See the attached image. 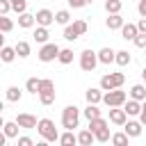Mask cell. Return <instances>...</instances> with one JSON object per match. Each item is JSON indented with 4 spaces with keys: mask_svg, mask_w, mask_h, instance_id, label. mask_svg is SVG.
<instances>
[{
    "mask_svg": "<svg viewBox=\"0 0 146 146\" xmlns=\"http://www.w3.org/2000/svg\"><path fill=\"white\" fill-rule=\"evenodd\" d=\"M89 130L94 132V139H96V141H100V144L110 141V125H107V121H105L103 116L89 119Z\"/></svg>",
    "mask_w": 146,
    "mask_h": 146,
    "instance_id": "obj_1",
    "label": "cell"
},
{
    "mask_svg": "<svg viewBox=\"0 0 146 146\" xmlns=\"http://www.w3.org/2000/svg\"><path fill=\"white\" fill-rule=\"evenodd\" d=\"M41 105H52L55 103V82L50 78H41L39 80V91H36Z\"/></svg>",
    "mask_w": 146,
    "mask_h": 146,
    "instance_id": "obj_2",
    "label": "cell"
},
{
    "mask_svg": "<svg viewBox=\"0 0 146 146\" xmlns=\"http://www.w3.org/2000/svg\"><path fill=\"white\" fill-rule=\"evenodd\" d=\"M36 132H39L41 139H46V141H57V139H59V132H57V128H55V123H52L50 119H39V121H36Z\"/></svg>",
    "mask_w": 146,
    "mask_h": 146,
    "instance_id": "obj_3",
    "label": "cell"
},
{
    "mask_svg": "<svg viewBox=\"0 0 146 146\" xmlns=\"http://www.w3.org/2000/svg\"><path fill=\"white\" fill-rule=\"evenodd\" d=\"M125 100H128V94H125V91H121V87H116V89H110V91H105L100 103H105L107 107H121Z\"/></svg>",
    "mask_w": 146,
    "mask_h": 146,
    "instance_id": "obj_4",
    "label": "cell"
},
{
    "mask_svg": "<svg viewBox=\"0 0 146 146\" xmlns=\"http://www.w3.org/2000/svg\"><path fill=\"white\" fill-rule=\"evenodd\" d=\"M87 21H73V23H68V25H64V39L66 41H75V39H80L84 32H87Z\"/></svg>",
    "mask_w": 146,
    "mask_h": 146,
    "instance_id": "obj_5",
    "label": "cell"
},
{
    "mask_svg": "<svg viewBox=\"0 0 146 146\" xmlns=\"http://www.w3.org/2000/svg\"><path fill=\"white\" fill-rule=\"evenodd\" d=\"M78 121H80V110L75 105H66L62 110V125L66 130H73V128H78Z\"/></svg>",
    "mask_w": 146,
    "mask_h": 146,
    "instance_id": "obj_6",
    "label": "cell"
},
{
    "mask_svg": "<svg viewBox=\"0 0 146 146\" xmlns=\"http://www.w3.org/2000/svg\"><path fill=\"white\" fill-rule=\"evenodd\" d=\"M96 66H98V55H96L91 48L82 50V52H80V68H82L84 73H91Z\"/></svg>",
    "mask_w": 146,
    "mask_h": 146,
    "instance_id": "obj_7",
    "label": "cell"
},
{
    "mask_svg": "<svg viewBox=\"0 0 146 146\" xmlns=\"http://www.w3.org/2000/svg\"><path fill=\"white\" fill-rule=\"evenodd\" d=\"M125 82V75L123 73H105L100 78V89L103 91H110V89H116Z\"/></svg>",
    "mask_w": 146,
    "mask_h": 146,
    "instance_id": "obj_8",
    "label": "cell"
},
{
    "mask_svg": "<svg viewBox=\"0 0 146 146\" xmlns=\"http://www.w3.org/2000/svg\"><path fill=\"white\" fill-rule=\"evenodd\" d=\"M57 55H59V46H57V43H48V41H46V43L41 46V50H39V59H41L43 64L57 59Z\"/></svg>",
    "mask_w": 146,
    "mask_h": 146,
    "instance_id": "obj_9",
    "label": "cell"
},
{
    "mask_svg": "<svg viewBox=\"0 0 146 146\" xmlns=\"http://www.w3.org/2000/svg\"><path fill=\"white\" fill-rule=\"evenodd\" d=\"M34 23H36V25L48 27L50 23H55V14H52L50 9H39V11L34 14Z\"/></svg>",
    "mask_w": 146,
    "mask_h": 146,
    "instance_id": "obj_10",
    "label": "cell"
},
{
    "mask_svg": "<svg viewBox=\"0 0 146 146\" xmlns=\"http://www.w3.org/2000/svg\"><path fill=\"white\" fill-rule=\"evenodd\" d=\"M16 123H18V128H23V130H32V128H36V116L23 112V114L16 116Z\"/></svg>",
    "mask_w": 146,
    "mask_h": 146,
    "instance_id": "obj_11",
    "label": "cell"
},
{
    "mask_svg": "<svg viewBox=\"0 0 146 146\" xmlns=\"http://www.w3.org/2000/svg\"><path fill=\"white\" fill-rule=\"evenodd\" d=\"M110 121H112L114 125H123V123L128 121L125 110H123V107H110Z\"/></svg>",
    "mask_w": 146,
    "mask_h": 146,
    "instance_id": "obj_12",
    "label": "cell"
},
{
    "mask_svg": "<svg viewBox=\"0 0 146 146\" xmlns=\"http://www.w3.org/2000/svg\"><path fill=\"white\" fill-rule=\"evenodd\" d=\"M121 107L125 110V114H128V116H139L141 103H139V100H135V98H130V100H125V103H123Z\"/></svg>",
    "mask_w": 146,
    "mask_h": 146,
    "instance_id": "obj_13",
    "label": "cell"
},
{
    "mask_svg": "<svg viewBox=\"0 0 146 146\" xmlns=\"http://www.w3.org/2000/svg\"><path fill=\"white\" fill-rule=\"evenodd\" d=\"M123 132L128 137H139L141 135V123L139 121H125L123 123Z\"/></svg>",
    "mask_w": 146,
    "mask_h": 146,
    "instance_id": "obj_14",
    "label": "cell"
},
{
    "mask_svg": "<svg viewBox=\"0 0 146 146\" xmlns=\"http://www.w3.org/2000/svg\"><path fill=\"white\" fill-rule=\"evenodd\" d=\"M137 32H139V30H137L135 23H123V25H121V36H123L125 41H132V39L137 36Z\"/></svg>",
    "mask_w": 146,
    "mask_h": 146,
    "instance_id": "obj_15",
    "label": "cell"
},
{
    "mask_svg": "<svg viewBox=\"0 0 146 146\" xmlns=\"http://www.w3.org/2000/svg\"><path fill=\"white\" fill-rule=\"evenodd\" d=\"M125 21H123V16L121 14H110L107 16V21H105V25H107V30H121V25H123Z\"/></svg>",
    "mask_w": 146,
    "mask_h": 146,
    "instance_id": "obj_16",
    "label": "cell"
},
{
    "mask_svg": "<svg viewBox=\"0 0 146 146\" xmlns=\"http://www.w3.org/2000/svg\"><path fill=\"white\" fill-rule=\"evenodd\" d=\"M84 98H87V103H100L103 100V89H96V87H89L87 91H84Z\"/></svg>",
    "mask_w": 146,
    "mask_h": 146,
    "instance_id": "obj_17",
    "label": "cell"
},
{
    "mask_svg": "<svg viewBox=\"0 0 146 146\" xmlns=\"http://www.w3.org/2000/svg\"><path fill=\"white\" fill-rule=\"evenodd\" d=\"M96 139H94V132L89 130V128H84V130H80L78 132V144L80 146H91Z\"/></svg>",
    "mask_w": 146,
    "mask_h": 146,
    "instance_id": "obj_18",
    "label": "cell"
},
{
    "mask_svg": "<svg viewBox=\"0 0 146 146\" xmlns=\"http://www.w3.org/2000/svg\"><path fill=\"white\" fill-rule=\"evenodd\" d=\"M114 52L116 50H112V48H100L96 55H98V62L100 64H112L114 62Z\"/></svg>",
    "mask_w": 146,
    "mask_h": 146,
    "instance_id": "obj_19",
    "label": "cell"
},
{
    "mask_svg": "<svg viewBox=\"0 0 146 146\" xmlns=\"http://www.w3.org/2000/svg\"><path fill=\"white\" fill-rule=\"evenodd\" d=\"M2 132L7 135V139H14V137H18V123H16V121H5V125H2Z\"/></svg>",
    "mask_w": 146,
    "mask_h": 146,
    "instance_id": "obj_20",
    "label": "cell"
},
{
    "mask_svg": "<svg viewBox=\"0 0 146 146\" xmlns=\"http://www.w3.org/2000/svg\"><path fill=\"white\" fill-rule=\"evenodd\" d=\"M32 25H34V16H32V14H27V11L18 14V27H23V30H30Z\"/></svg>",
    "mask_w": 146,
    "mask_h": 146,
    "instance_id": "obj_21",
    "label": "cell"
},
{
    "mask_svg": "<svg viewBox=\"0 0 146 146\" xmlns=\"http://www.w3.org/2000/svg\"><path fill=\"white\" fill-rule=\"evenodd\" d=\"M14 50H16V57H21V59H25V57H30V43L27 41H18L16 46H14Z\"/></svg>",
    "mask_w": 146,
    "mask_h": 146,
    "instance_id": "obj_22",
    "label": "cell"
},
{
    "mask_svg": "<svg viewBox=\"0 0 146 146\" xmlns=\"http://www.w3.org/2000/svg\"><path fill=\"white\" fill-rule=\"evenodd\" d=\"M114 62H116L119 66H128V64L132 62V57H130L128 50H116V52H114Z\"/></svg>",
    "mask_w": 146,
    "mask_h": 146,
    "instance_id": "obj_23",
    "label": "cell"
},
{
    "mask_svg": "<svg viewBox=\"0 0 146 146\" xmlns=\"http://www.w3.org/2000/svg\"><path fill=\"white\" fill-rule=\"evenodd\" d=\"M62 146H73V144H78V135H73V130H66L64 135H59V139H57Z\"/></svg>",
    "mask_w": 146,
    "mask_h": 146,
    "instance_id": "obj_24",
    "label": "cell"
},
{
    "mask_svg": "<svg viewBox=\"0 0 146 146\" xmlns=\"http://www.w3.org/2000/svg\"><path fill=\"white\" fill-rule=\"evenodd\" d=\"M0 59H2L5 64H11V62L16 59V50L9 48V46H2V48H0Z\"/></svg>",
    "mask_w": 146,
    "mask_h": 146,
    "instance_id": "obj_25",
    "label": "cell"
},
{
    "mask_svg": "<svg viewBox=\"0 0 146 146\" xmlns=\"http://www.w3.org/2000/svg\"><path fill=\"white\" fill-rule=\"evenodd\" d=\"M130 98H135V100H144L146 98V87L144 84H132V89H130Z\"/></svg>",
    "mask_w": 146,
    "mask_h": 146,
    "instance_id": "obj_26",
    "label": "cell"
},
{
    "mask_svg": "<svg viewBox=\"0 0 146 146\" xmlns=\"http://www.w3.org/2000/svg\"><path fill=\"white\" fill-rule=\"evenodd\" d=\"M32 36H34V41H36V43H46L50 34H48V27H43V25H39V27L34 30V34H32Z\"/></svg>",
    "mask_w": 146,
    "mask_h": 146,
    "instance_id": "obj_27",
    "label": "cell"
},
{
    "mask_svg": "<svg viewBox=\"0 0 146 146\" xmlns=\"http://www.w3.org/2000/svg\"><path fill=\"white\" fill-rule=\"evenodd\" d=\"M121 7H123L121 0H105V11L107 14H121Z\"/></svg>",
    "mask_w": 146,
    "mask_h": 146,
    "instance_id": "obj_28",
    "label": "cell"
},
{
    "mask_svg": "<svg viewBox=\"0 0 146 146\" xmlns=\"http://www.w3.org/2000/svg\"><path fill=\"white\" fill-rule=\"evenodd\" d=\"M57 59H59V64H71L73 62V50L71 48H59Z\"/></svg>",
    "mask_w": 146,
    "mask_h": 146,
    "instance_id": "obj_29",
    "label": "cell"
},
{
    "mask_svg": "<svg viewBox=\"0 0 146 146\" xmlns=\"http://www.w3.org/2000/svg\"><path fill=\"white\" fill-rule=\"evenodd\" d=\"M21 98H23V91H21L18 87H9V89H7V100H9V103H18Z\"/></svg>",
    "mask_w": 146,
    "mask_h": 146,
    "instance_id": "obj_30",
    "label": "cell"
},
{
    "mask_svg": "<svg viewBox=\"0 0 146 146\" xmlns=\"http://www.w3.org/2000/svg\"><path fill=\"white\" fill-rule=\"evenodd\" d=\"M96 116H100V110H98L96 103H89V105L84 107V119L89 121V119H96Z\"/></svg>",
    "mask_w": 146,
    "mask_h": 146,
    "instance_id": "obj_31",
    "label": "cell"
},
{
    "mask_svg": "<svg viewBox=\"0 0 146 146\" xmlns=\"http://www.w3.org/2000/svg\"><path fill=\"white\" fill-rule=\"evenodd\" d=\"M128 139H130V137H128L125 132H116V135H110V141H112L114 146H125V144H128Z\"/></svg>",
    "mask_w": 146,
    "mask_h": 146,
    "instance_id": "obj_32",
    "label": "cell"
},
{
    "mask_svg": "<svg viewBox=\"0 0 146 146\" xmlns=\"http://www.w3.org/2000/svg\"><path fill=\"white\" fill-rule=\"evenodd\" d=\"M14 30V21L11 18H7V14H0V32H11Z\"/></svg>",
    "mask_w": 146,
    "mask_h": 146,
    "instance_id": "obj_33",
    "label": "cell"
},
{
    "mask_svg": "<svg viewBox=\"0 0 146 146\" xmlns=\"http://www.w3.org/2000/svg\"><path fill=\"white\" fill-rule=\"evenodd\" d=\"M68 21H71L68 9H59V11L55 14V23H59V25H68Z\"/></svg>",
    "mask_w": 146,
    "mask_h": 146,
    "instance_id": "obj_34",
    "label": "cell"
},
{
    "mask_svg": "<svg viewBox=\"0 0 146 146\" xmlns=\"http://www.w3.org/2000/svg\"><path fill=\"white\" fill-rule=\"evenodd\" d=\"M25 91H30V94L36 96V91H39V78H27V82H25Z\"/></svg>",
    "mask_w": 146,
    "mask_h": 146,
    "instance_id": "obj_35",
    "label": "cell"
},
{
    "mask_svg": "<svg viewBox=\"0 0 146 146\" xmlns=\"http://www.w3.org/2000/svg\"><path fill=\"white\" fill-rule=\"evenodd\" d=\"M9 5H11V9L16 14H23L27 9V0H9Z\"/></svg>",
    "mask_w": 146,
    "mask_h": 146,
    "instance_id": "obj_36",
    "label": "cell"
},
{
    "mask_svg": "<svg viewBox=\"0 0 146 146\" xmlns=\"http://www.w3.org/2000/svg\"><path fill=\"white\" fill-rule=\"evenodd\" d=\"M137 48H146V32H137V36L132 39Z\"/></svg>",
    "mask_w": 146,
    "mask_h": 146,
    "instance_id": "obj_37",
    "label": "cell"
},
{
    "mask_svg": "<svg viewBox=\"0 0 146 146\" xmlns=\"http://www.w3.org/2000/svg\"><path fill=\"white\" fill-rule=\"evenodd\" d=\"M94 0H68V7H73V9H82V7H87V5H91Z\"/></svg>",
    "mask_w": 146,
    "mask_h": 146,
    "instance_id": "obj_38",
    "label": "cell"
},
{
    "mask_svg": "<svg viewBox=\"0 0 146 146\" xmlns=\"http://www.w3.org/2000/svg\"><path fill=\"white\" fill-rule=\"evenodd\" d=\"M139 123L146 125V98L141 100V110H139Z\"/></svg>",
    "mask_w": 146,
    "mask_h": 146,
    "instance_id": "obj_39",
    "label": "cell"
},
{
    "mask_svg": "<svg viewBox=\"0 0 146 146\" xmlns=\"http://www.w3.org/2000/svg\"><path fill=\"white\" fill-rule=\"evenodd\" d=\"M9 11H11L9 0H0V14H9Z\"/></svg>",
    "mask_w": 146,
    "mask_h": 146,
    "instance_id": "obj_40",
    "label": "cell"
},
{
    "mask_svg": "<svg viewBox=\"0 0 146 146\" xmlns=\"http://www.w3.org/2000/svg\"><path fill=\"white\" fill-rule=\"evenodd\" d=\"M137 11H139V16L146 18V0H139V2H137Z\"/></svg>",
    "mask_w": 146,
    "mask_h": 146,
    "instance_id": "obj_41",
    "label": "cell"
},
{
    "mask_svg": "<svg viewBox=\"0 0 146 146\" xmlns=\"http://www.w3.org/2000/svg\"><path fill=\"white\" fill-rule=\"evenodd\" d=\"M18 146H32V139L30 137H18Z\"/></svg>",
    "mask_w": 146,
    "mask_h": 146,
    "instance_id": "obj_42",
    "label": "cell"
},
{
    "mask_svg": "<svg viewBox=\"0 0 146 146\" xmlns=\"http://www.w3.org/2000/svg\"><path fill=\"white\" fill-rule=\"evenodd\" d=\"M137 30H139V32H146V18H144V16L139 18V23H137Z\"/></svg>",
    "mask_w": 146,
    "mask_h": 146,
    "instance_id": "obj_43",
    "label": "cell"
},
{
    "mask_svg": "<svg viewBox=\"0 0 146 146\" xmlns=\"http://www.w3.org/2000/svg\"><path fill=\"white\" fill-rule=\"evenodd\" d=\"M5 141H7V135H5L2 128H0V146H5Z\"/></svg>",
    "mask_w": 146,
    "mask_h": 146,
    "instance_id": "obj_44",
    "label": "cell"
},
{
    "mask_svg": "<svg viewBox=\"0 0 146 146\" xmlns=\"http://www.w3.org/2000/svg\"><path fill=\"white\" fill-rule=\"evenodd\" d=\"M5 46V32H0V48Z\"/></svg>",
    "mask_w": 146,
    "mask_h": 146,
    "instance_id": "obj_45",
    "label": "cell"
},
{
    "mask_svg": "<svg viewBox=\"0 0 146 146\" xmlns=\"http://www.w3.org/2000/svg\"><path fill=\"white\" fill-rule=\"evenodd\" d=\"M2 110H5V103H2V100H0V114H2Z\"/></svg>",
    "mask_w": 146,
    "mask_h": 146,
    "instance_id": "obj_46",
    "label": "cell"
},
{
    "mask_svg": "<svg viewBox=\"0 0 146 146\" xmlns=\"http://www.w3.org/2000/svg\"><path fill=\"white\" fill-rule=\"evenodd\" d=\"M2 125H5V119H2V114H0V128H2Z\"/></svg>",
    "mask_w": 146,
    "mask_h": 146,
    "instance_id": "obj_47",
    "label": "cell"
},
{
    "mask_svg": "<svg viewBox=\"0 0 146 146\" xmlns=\"http://www.w3.org/2000/svg\"><path fill=\"white\" fill-rule=\"evenodd\" d=\"M141 78H144V80H146V66H144V71H141Z\"/></svg>",
    "mask_w": 146,
    "mask_h": 146,
    "instance_id": "obj_48",
    "label": "cell"
}]
</instances>
